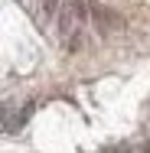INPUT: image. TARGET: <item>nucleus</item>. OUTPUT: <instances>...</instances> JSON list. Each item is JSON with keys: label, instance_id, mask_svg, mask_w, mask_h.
Here are the masks:
<instances>
[{"label": "nucleus", "instance_id": "f257e3e1", "mask_svg": "<svg viewBox=\"0 0 150 153\" xmlns=\"http://www.w3.org/2000/svg\"><path fill=\"white\" fill-rule=\"evenodd\" d=\"M88 10H91V20H95V30L101 33V36H111V33L124 30V16L114 13V10H108L104 3H95V0H91Z\"/></svg>", "mask_w": 150, "mask_h": 153}, {"label": "nucleus", "instance_id": "f03ea898", "mask_svg": "<svg viewBox=\"0 0 150 153\" xmlns=\"http://www.w3.org/2000/svg\"><path fill=\"white\" fill-rule=\"evenodd\" d=\"M39 3H43V10H46L49 16H52V13L59 10V0H39Z\"/></svg>", "mask_w": 150, "mask_h": 153}, {"label": "nucleus", "instance_id": "7ed1b4c3", "mask_svg": "<svg viewBox=\"0 0 150 153\" xmlns=\"http://www.w3.org/2000/svg\"><path fill=\"white\" fill-rule=\"evenodd\" d=\"M140 153H150V140H144V147H140Z\"/></svg>", "mask_w": 150, "mask_h": 153}]
</instances>
